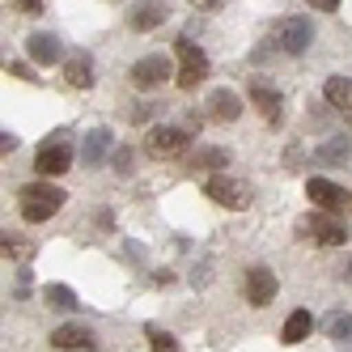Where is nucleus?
Wrapping results in <instances>:
<instances>
[{"label": "nucleus", "mask_w": 352, "mask_h": 352, "mask_svg": "<svg viewBox=\"0 0 352 352\" xmlns=\"http://www.w3.org/2000/svg\"><path fill=\"white\" fill-rule=\"evenodd\" d=\"M17 204H21V217H26L30 225H38V221H52L60 208H64V191L56 187V183H26L17 191Z\"/></svg>", "instance_id": "1"}, {"label": "nucleus", "mask_w": 352, "mask_h": 352, "mask_svg": "<svg viewBox=\"0 0 352 352\" xmlns=\"http://www.w3.org/2000/svg\"><path fill=\"white\" fill-rule=\"evenodd\" d=\"M297 238L301 242H314V246H340L348 242V230L336 221V212H310V217H301L297 221Z\"/></svg>", "instance_id": "2"}, {"label": "nucleus", "mask_w": 352, "mask_h": 352, "mask_svg": "<svg viewBox=\"0 0 352 352\" xmlns=\"http://www.w3.org/2000/svg\"><path fill=\"white\" fill-rule=\"evenodd\" d=\"M174 56H179V89H195L208 77V56L199 52L191 38H174Z\"/></svg>", "instance_id": "3"}, {"label": "nucleus", "mask_w": 352, "mask_h": 352, "mask_svg": "<svg viewBox=\"0 0 352 352\" xmlns=\"http://www.w3.org/2000/svg\"><path fill=\"white\" fill-rule=\"evenodd\" d=\"M204 195L212 199V204L234 208V212H242L250 204V187L242 179H230V174H212V179H204Z\"/></svg>", "instance_id": "4"}, {"label": "nucleus", "mask_w": 352, "mask_h": 352, "mask_svg": "<svg viewBox=\"0 0 352 352\" xmlns=\"http://www.w3.org/2000/svg\"><path fill=\"white\" fill-rule=\"evenodd\" d=\"M34 170L43 174V179H56V174H68L72 170V144L68 140H47L38 148V157H34Z\"/></svg>", "instance_id": "5"}, {"label": "nucleus", "mask_w": 352, "mask_h": 352, "mask_svg": "<svg viewBox=\"0 0 352 352\" xmlns=\"http://www.w3.org/2000/svg\"><path fill=\"white\" fill-rule=\"evenodd\" d=\"M276 43H280V52L301 56V52H306V47L314 43L310 17H285V21H280V30H276Z\"/></svg>", "instance_id": "6"}, {"label": "nucleus", "mask_w": 352, "mask_h": 352, "mask_svg": "<svg viewBox=\"0 0 352 352\" xmlns=\"http://www.w3.org/2000/svg\"><path fill=\"white\" fill-rule=\"evenodd\" d=\"M144 148L153 157H179V153H187V148H191V136L183 128H153V132L144 136Z\"/></svg>", "instance_id": "7"}, {"label": "nucleus", "mask_w": 352, "mask_h": 352, "mask_svg": "<svg viewBox=\"0 0 352 352\" xmlns=\"http://www.w3.org/2000/svg\"><path fill=\"white\" fill-rule=\"evenodd\" d=\"M306 195H310V204H318L322 212H344L352 204V195L344 187H336L331 179H310L306 183Z\"/></svg>", "instance_id": "8"}, {"label": "nucleus", "mask_w": 352, "mask_h": 352, "mask_svg": "<svg viewBox=\"0 0 352 352\" xmlns=\"http://www.w3.org/2000/svg\"><path fill=\"white\" fill-rule=\"evenodd\" d=\"M170 77H174V68H170V60H166V56H144V60H136V64H132V81H136L140 89L166 85Z\"/></svg>", "instance_id": "9"}, {"label": "nucleus", "mask_w": 352, "mask_h": 352, "mask_svg": "<svg viewBox=\"0 0 352 352\" xmlns=\"http://www.w3.org/2000/svg\"><path fill=\"white\" fill-rule=\"evenodd\" d=\"M166 17H170V0H140V5L128 13V26L136 34H148V30H157Z\"/></svg>", "instance_id": "10"}, {"label": "nucleus", "mask_w": 352, "mask_h": 352, "mask_svg": "<svg viewBox=\"0 0 352 352\" xmlns=\"http://www.w3.org/2000/svg\"><path fill=\"white\" fill-rule=\"evenodd\" d=\"M242 289H246L250 306H272V297H276V276H272V267H246Z\"/></svg>", "instance_id": "11"}, {"label": "nucleus", "mask_w": 352, "mask_h": 352, "mask_svg": "<svg viewBox=\"0 0 352 352\" xmlns=\"http://www.w3.org/2000/svg\"><path fill=\"white\" fill-rule=\"evenodd\" d=\"M52 344H56V348H64V352H72V348H81V352H98L94 331H89V327H77V322L56 327V331H52Z\"/></svg>", "instance_id": "12"}, {"label": "nucleus", "mask_w": 352, "mask_h": 352, "mask_svg": "<svg viewBox=\"0 0 352 352\" xmlns=\"http://www.w3.org/2000/svg\"><path fill=\"white\" fill-rule=\"evenodd\" d=\"M26 52H30V60L43 64V68H52V64L64 60V47H60L56 34H30V38H26Z\"/></svg>", "instance_id": "13"}, {"label": "nucleus", "mask_w": 352, "mask_h": 352, "mask_svg": "<svg viewBox=\"0 0 352 352\" xmlns=\"http://www.w3.org/2000/svg\"><path fill=\"white\" fill-rule=\"evenodd\" d=\"M250 102H255V111H259L267 123H280V119H285V98L276 94L272 85H250Z\"/></svg>", "instance_id": "14"}, {"label": "nucleus", "mask_w": 352, "mask_h": 352, "mask_svg": "<svg viewBox=\"0 0 352 352\" xmlns=\"http://www.w3.org/2000/svg\"><path fill=\"white\" fill-rule=\"evenodd\" d=\"M111 157V132L107 128H94L89 136H85V144H81V166H102Z\"/></svg>", "instance_id": "15"}, {"label": "nucleus", "mask_w": 352, "mask_h": 352, "mask_svg": "<svg viewBox=\"0 0 352 352\" xmlns=\"http://www.w3.org/2000/svg\"><path fill=\"white\" fill-rule=\"evenodd\" d=\"M64 81H68L72 89H89V85H94V60H89L85 52L68 56V60H64Z\"/></svg>", "instance_id": "16"}, {"label": "nucleus", "mask_w": 352, "mask_h": 352, "mask_svg": "<svg viewBox=\"0 0 352 352\" xmlns=\"http://www.w3.org/2000/svg\"><path fill=\"white\" fill-rule=\"evenodd\" d=\"M208 115H212V119H225V123H234V119L242 115V98H238L234 89H212V98H208Z\"/></svg>", "instance_id": "17"}, {"label": "nucleus", "mask_w": 352, "mask_h": 352, "mask_svg": "<svg viewBox=\"0 0 352 352\" xmlns=\"http://www.w3.org/2000/svg\"><path fill=\"white\" fill-rule=\"evenodd\" d=\"M322 94H327V102L340 115H348V123H352V77H331L322 85Z\"/></svg>", "instance_id": "18"}, {"label": "nucleus", "mask_w": 352, "mask_h": 352, "mask_svg": "<svg viewBox=\"0 0 352 352\" xmlns=\"http://www.w3.org/2000/svg\"><path fill=\"white\" fill-rule=\"evenodd\" d=\"M348 157H352V140H348V136H331L327 144L314 148V162H322V166H340V162H348Z\"/></svg>", "instance_id": "19"}, {"label": "nucleus", "mask_w": 352, "mask_h": 352, "mask_svg": "<svg viewBox=\"0 0 352 352\" xmlns=\"http://www.w3.org/2000/svg\"><path fill=\"white\" fill-rule=\"evenodd\" d=\"M225 166H230V153H225V148H212V144L195 148L187 157V170H225Z\"/></svg>", "instance_id": "20"}, {"label": "nucleus", "mask_w": 352, "mask_h": 352, "mask_svg": "<svg viewBox=\"0 0 352 352\" xmlns=\"http://www.w3.org/2000/svg\"><path fill=\"white\" fill-rule=\"evenodd\" d=\"M310 327H314V314L310 310H293L289 322H285V331H280V340L285 344H301V340L310 336Z\"/></svg>", "instance_id": "21"}, {"label": "nucleus", "mask_w": 352, "mask_h": 352, "mask_svg": "<svg viewBox=\"0 0 352 352\" xmlns=\"http://www.w3.org/2000/svg\"><path fill=\"white\" fill-rule=\"evenodd\" d=\"M43 301H47L52 310H81V297L72 293L68 285H47V289H43Z\"/></svg>", "instance_id": "22"}, {"label": "nucleus", "mask_w": 352, "mask_h": 352, "mask_svg": "<svg viewBox=\"0 0 352 352\" xmlns=\"http://www.w3.org/2000/svg\"><path fill=\"white\" fill-rule=\"evenodd\" d=\"M0 250H5V259H30V255H34V246H30V242H21V238L9 234V230L0 234Z\"/></svg>", "instance_id": "23"}, {"label": "nucleus", "mask_w": 352, "mask_h": 352, "mask_svg": "<svg viewBox=\"0 0 352 352\" xmlns=\"http://www.w3.org/2000/svg\"><path fill=\"white\" fill-rule=\"evenodd\" d=\"M327 336L340 344H352V314H331L327 318Z\"/></svg>", "instance_id": "24"}, {"label": "nucleus", "mask_w": 352, "mask_h": 352, "mask_svg": "<svg viewBox=\"0 0 352 352\" xmlns=\"http://www.w3.org/2000/svg\"><path fill=\"white\" fill-rule=\"evenodd\" d=\"M148 344H153V352H179V340H174L170 331H162V327H144Z\"/></svg>", "instance_id": "25"}, {"label": "nucleus", "mask_w": 352, "mask_h": 352, "mask_svg": "<svg viewBox=\"0 0 352 352\" xmlns=\"http://www.w3.org/2000/svg\"><path fill=\"white\" fill-rule=\"evenodd\" d=\"M128 166H132V153H128V148H119V153H115V170L119 174H132Z\"/></svg>", "instance_id": "26"}, {"label": "nucleus", "mask_w": 352, "mask_h": 352, "mask_svg": "<svg viewBox=\"0 0 352 352\" xmlns=\"http://www.w3.org/2000/svg\"><path fill=\"white\" fill-rule=\"evenodd\" d=\"M17 148V136L13 132H0V153H13Z\"/></svg>", "instance_id": "27"}, {"label": "nucleus", "mask_w": 352, "mask_h": 352, "mask_svg": "<svg viewBox=\"0 0 352 352\" xmlns=\"http://www.w3.org/2000/svg\"><path fill=\"white\" fill-rule=\"evenodd\" d=\"M310 5H314L318 13H331V9H340V0H310Z\"/></svg>", "instance_id": "28"}, {"label": "nucleus", "mask_w": 352, "mask_h": 352, "mask_svg": "<svg viewBox=\"0 0 352 352\" xmlns=\"http://www.w3.org/2000/svg\"><path fill=\"white\" fill-rule=\"evenodd\" d=\"M17 5L26 9V13H38V9H43V0H17Z\"/></svg>", "instance_id": "29"}, {"label": "nucleus", "mask_w": 352, "mask_h": 352, "mask_svg": "<svg viewBox=\"0 0 352 352\" xmlns=\"http://www.w3.org/2000/svg\"><path fill=\"white\" fill-rule=\"evenodd\" d=\"M221 0H195V9H217Z\"/></svg>", "instance_id": "30"}, {"label": "nucleus", "mask_w": 352, "mask_h": 352, "mask_svg": "<svg viewBox=\"0 0 352 352\" xmlns=\"http://www.w3.org/2000/svg\"><path fill=\"white\" fill-rule=\"evenodd\" d=\"M340 276H344V280H352V263H344V267H340Z\"/></svg>", "instance_id": "31"}]
</instances>
